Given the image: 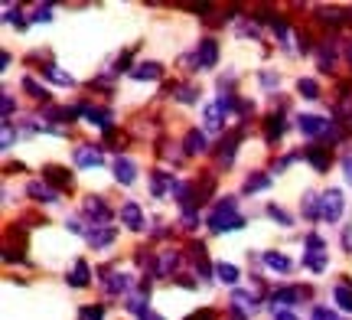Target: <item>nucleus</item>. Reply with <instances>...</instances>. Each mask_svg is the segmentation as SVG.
<instances>
[{
    "instance_id": "c9c22d12",
    "label": "nucleus",
    "mask_w": 352,
    "mask_h": 320,
    "mask_svg": "<svg viewBox=\"0 0 352 320\" xmlns=\"http://www.w3.org/2000/svg\"><path fill=\"white\" fill-rule=\"evenodd\" d=\"M267 216L274 219V222H280V226H294V219H290L280 206H267Z\"/></svg>"
},
{
    "instance_id": "39448f33",
    "label": "nucleus",
    "mask_w": 352,
    "mask_h": 320,
    "mask_svg": "<svg viewBox=\"0 0 352 320\" xmlns=\"http://www.w3.org/2000/svg\"><path fill=\"white\" fill-rule=\"evenodd\" d=\"M297 128H300L307 138H320V134H329V131H333V121H327V118H320V115H300L297 118Z\"/></svg>"
},
{
    "instance_id": "4be33fe9",
    "label": "nucleus",
    "mask_w": 352,
    "mask_h": 320,
    "mask_svg": "<svg viewBox=\"0 0 352 320\" xmlns=\"http://www.w3.org/2000/svg\"><path fill=\"white\" fill-rule=\"evenodd\" d=\"M176 265H179V252H160V265H157V275H160V278H166L170 271H176Z\"/></svg>"
},
{
    "instance_id": "cd10ccee",
    "label": "nucleus",
    "mask_w": 352,
    "mask_h": 320,
    "mask_svg": "<svg viewBox=\"0 0 352 320\" xmlns=\"http://www.w3.org/2000/svg\"><path fill=\"white\" fill-rule=\"evenodd\" d=\"M267 186H271V177H264V173H252L245 180V193H258V190H267Z\"/></svg>"
},
{
    "instance_id": "e433bc0d",
    "label": "nucleus",
    "mask_w": 352,
    "mask_h": 320,
    "mask_svg": "<svg viewBox=\"0 0 352 320\" xmlns=\"http://www.w3.org/2000/svg\"><path fill=\"white\" fill-rule=\"evenodd\" d=\"M33 20H36V23H50V20H52V7H50V3H46V7H36V10H33Z\"/></svg>"
},
{
    "instance_id": "ddd939ff",
    "label": "nucleus",
    "mask_w": 352,
    "mask_h": 320,
    "mask_svg": "<svg viewBox=\"0 0 352 320\" xmlns=\"http://www.w3.org/2000/svg\"><path fill=\"white\" fill-rule=\"evenodd\" d=\"M121 222H124L127 229H144V213H140V206L138 203H124L121 206Z\"/></svg>"
},
{
    "instance_id": "ea45409f",
    "label": "nucleus",
    "mask_w": 352,
    "mask_h": 320,
    "mask_svg": "<svg viewBox=\"0 0 352 320\" xmlns=\"http://www.w3.org/2000/svg\"><path fill=\"white\" fill-rule=\"evenodd\" d=\"M314 320H340V317H336L333 310H327V308H316L314 310Z\"/></svg>"
},
{
    "instance_id": "1a4fd4ad",
    "label": "nucleus",
    "mask_w": 352,
    "mask_h": 320,
    "mask_svg": "<svg viewBox=\"0 0 352 320\" xmlns=\"http://www.w3.org/2000/svg\"><path fill=\"white\" fill-rule=\"evenodd\" d=\"M101 151L98 147H91V144H82V147H76V167H101Z\"/></svg>"
},
{
    "instance_id": "7ed1b4c3",
    "label": "nucleus",
    "mask_w": 352,
    "mask_h": 320,
    "mask_svg": "<svg viewBox=\"0 0 352 320\" xmlns=\"http://www.w3.org/2000/svg\"><path fill=\"white\" fill-rule=\"evenodd\" d=\"M320 216L327 222H336L342 216V193L340 190H327L320 196Z\"/></svg>"
},
{
    "instance_id": "f8f14e48",
    "label": "nucleus",
    "mask_w": 352,
    "mask_h": 320,
    "mask_svg": "<svg viewBox=\"0 0 352 320\" xmlns=\"http://www.w3.org/2000/svg\"><path fill=\"white\" fill-rule=\"evenodd\" d=\"M43 177L50 180L56 190H69V186H72V173H69L65 167H46V170H43Z\"/></svg>"
},
{
    "instance_id": "2f4dec72",
    "label": "nucleus",
    "mask_w": 352,
    "mask_h": 320,
    "mask_svg": "<svg viewBox=\"0 0 352 320\" xmlns=\"http://www.w3.org/2000/svg\"><path fill=\"white\" fill-rule=\"evenodd\" d=\"M297 92H300L303 98H320V85H316L314 78H300V82H297Z\"/></svg>"
},
{
    "instance_id": "0eeeda50",
    "label": "nucleus",
    "mask_w": 352,
    "mask_h": 320,
    "mask_svg": "<svg viewBox=\"0 0 352 320\" xmlns=\"http://www.w3.org/2000/svg\"><path fill=\"white\" fill-rule=\"evenodd\" d=\"M114 180L131 186V183L138 180V164H134L131 157H118V160H114Z\"/></svg>"
},
{
    "instance_id": "5701e85b",
    "label": "nucleus",
    "mask_w": 352,
    "mask_h": 320,
    "mask_svg": "<svg viewBox=\"0 0 352 320\" xmlns=\"http://www.w3.org/2000/svg\"><path fill=\"white\" fill-rule=\"evenodd\" d=\"M264 265H267V268H274V271H290L294 268V265H290V258L280 255V252H264Z\"/></svg>"
},
{
    "instance_id": "f3484780",
    "label": "nucleus",
    "mask_w": 352,
    "mask_h": 320,
    "mask_svg": "<svg viewBox=\"0 0 352 320\" xmlns=\"http://www.w3.org/2000/svg\"><path fill=\"white\" fill-rule=\"evenodd\" d=\"M232 304H235V310H241V314H254V310H258V297L248 295V291H232Z\"/></svg>"
},
{
    "instance_id": "bb28decb",
    "label": "nucleus",
    "mask_w": 352,
    "mask_h": 320,
    "mask_svg": "<svg viewBox=\"0 0 352 320\" xmlns=\"http://www.w3.org/2000/svg\"><path fill=\"white\" fill-rule=\"evenodd\" d=\"M69 284H72V288H85L88 284V265L85 262H76V268H72V275H69Z\"/></svg>"
},
{
    "instance_id": "f03ea898",
    "label": "nucleus",
    "mask_w": 352,
    "mask_h": 320,
    "mask_svg": "<svg viewBox=\"0 0 352 320\" xmlns=\"http://www.w3.org/2000/svg\"><path fill=\"white\" fill-rule=\"evenodd\" d=\"M307 248H310V252H303V265H307V268H314V271H327V245H323V239H320V235H310V239H307Z\"/></svg>"
},
{
    "instance_id": "49530a36",
    "label": "nucleus",
    "mask_w": 352,
    "mask_h": 320,
    "mask_svg": "<svg viewBox=\"0 0 352 320\" xmlns=\"http://www.w3.org/2000/svg\"><path fill=\"white\" fill-rule=\"evenodd\" d=\"M342 245H346V252H352V229H342Z\"/></svg>"
},
{
    "instance_id": "9d476101",
    "label": "nucleus",
    "mask_w": 352,
    "mask_h": 320,
    "mask_svg": "<svg viewBox=\"0 0 352 320\" xmlns=\"http://www.w3.org/2000/svg\"><path fill=\"white\" fill-rule=\"evenodd\" d=\"M151 186H153V196H157V200H164L166 190H176L173 173H164V170H153V173H151Z\"/></svg>"
},
{
    "instance_id": "f257e3e1",
    "label": "nucleus",
    "mask_w": 352,
    "mask_h": 320,
    "mask_svg": "<svg viewBox=\"0 0 352 320\" xmlns=\"http://www.w3.org/2000/svg\"><path fill=\"white\" fill-rule=\"evenodd\" d=\"M241 226H245V216L239 213L235 196L219 200V203H215V209L209 213V229H212V232H239Z\"/></svg>"
},
{
    "instance_id": "b1692460",
    "label": "nucleus",
    "mask_w": 352,
    "mask_h": 320,
    "mask_svg": "<svg viewBox=\"0 0 352 320\" xmlns=\"http://www.w3.org/2000/svg\"><path fill=\"white\" fill-rule=\"evenodd\" d=\"M43 76L46 78H52V82H56V85H76V78L69 76V72H63V69H59V65H46V69H43Z\"/></svg>"
},
{
    "instance_id": "58836bf2",
    "label": "nucleus",
    "mask_w": 352,
    "mask_h": 320,
    "mask_svg": "<svg viewBox=\"0 0 352 320\" xmlns=\"http://www.w3.org/2000/svg\"><path fill=\"white\" fill-rule=\"evenodd\" d=\"M320 13H323V20H327V23H342V20H346L342 10H336V7H333V10H320Z\"/></svg>"
},
{
    "instance_id": "2eb2a0df",
    "label": "nucleus",
    "mask_w": 352,
    "mask_h": 320,
    "mask_svg": "<svg viewBox=\"0 0 352 320\" xmlns=\"http://www.w3.org/2000/svg\"><path fill=\"white\" fill-rule=\"evenodd\" d=\"M131 76L138 78V82H157V78L164 76V65L160 63H140L138 69H131Z\"/></svg>"
},
{
    "instance_id": "9b49d317",
    "label": "nucleus",
    "mask_w": 352,
    "mask_h": 320,
    "mask_svg": "<svg viewBox=\"0 0 352 320\" xmlns=\"http://www.w3.org/2000/svg\"><path fill=\"white\" fill-rule=\"evenodd\" d=\"M78 111L88 118V125H98V128L111 131V111H104V108H91V105H82Z\"/></svg>"
},
{
    "instance_id": "6ab92c4d",
    "label": "nucleus",
    "mask_w": 352,
    "mask_h": 320,
    "mask_svg": "<svg viewBox=\"0 0 352 320\" xmlns=\"http://www.w3.org/2000/svg\"><path fill=\"white\" fill-rule=\"evenodd\" d=\"M104 288H108L111 295H121V291L131 288V275H124V271H111V275L104 278Z\"/></svg>"
},
{
    "instance_id": "c03bdc74",
    "label": "nucleus",
    "mask_w": 352,
    "mask_h": 320,
    "mask_svg": "<svg viewBox=\"0 0 352 320\" xmlns=\"http://www.w3.org/2000/svg\"><path fill=\"white\" fill-rule=\"evenodd\" d=\"M186 320H215V314L212 310H199V314H192V317H186Z\"/></svg>"
},
{
    "instance_id": "6e6552de",
    "label": "nucleus",
    "mask_w": 352,
    "mask_h": 320,
    "mask_svg": "<svg viewBox=\"0 0 352 320\" xmlns=\"http://www.w3.org/2000/svg\"><path fill=\"white\" fill-rule=\"evenodd\" d=\"M310 297V288H280L274 291V308L277 304H303Z\"/></svg>"
},
{
    "instance_id": "72a5a7b5",
    "label": "nucleus",
    "mask_w": 352,
    "mask_h": 320,
    "mask_svg": "<svg viewBox=\"0 0 352 320\" xmlns=\"http://www.w3.org/2000/svg\"><path fill=\"white\" fill-rule=\"evenodd\" d=\"M303 213H307L310 219L320 216V200H316L314 193H307V196H303Z\"/></svg>"
},
{
    "instance_id": "412c9836",
    "label": "nucleus",
    "mask_w": 352,
    "mask_h": 320,
    "mask_svg": "<svg viewBox=\"0 0 352 320\" xmlns=\"http://www.w3.org/2000/svg\"><path fill=\"white\" fill-rule=\"evenodd\" d=\"M287 131V125H284V118H277V115H271L267 118V125H264V138L274 144V141H280V134Z\"/></svg>"
},
{
    "instance_id": "a19ab883",
    "label": "nucleus",
    "mask_w": 352,
    "mask_h": 320,
    "mask_svg": "<svg viewBox=\"0 0 352 320\" xmlns=\"http://www.w3.org/2000/svg\"><path fill=\"white\" fill-rule=\"evenodd\" d=\"M3 147H13V125L3 121Z\"/></svg>"
},
{
    "instance_id": "8fccbe9b",
    "label": "nucleus",
    "mask_w": 352,
    "mask_h": 320,
    "mask_svg": "<svg viewBox=\"0 0 352 320\" xmlns=\"http://www.w3.org/2000/svg\"><path fill=\"white\" fill-rule=\"evenodd\" d=\"M346 59H349V65H352V39H349V46H346Z\"/></svg>"
},
{
    "instance_id": "de8ad7c7",
    "label": "nucleus",
    "mask_w": 352,
    "mask_h": 320,
    "mask_svg": "<svg viewBox=\"0 0 352 320\" xmlns=\"http://www.w3.org/2000/svg\"><path fill=\"white\" fill-rule=\"evenodd\" d=\"M138 317H140V320H164V317H157V314H153L151 308H147V310H140Z\"/></svg>"
},
{
    "instance_id": "7c9ffc66",
    "label": "nucleus",
    "mask_w": 352,
    "mask_h": 320,
    "mask_svg": "<svg viewBox=\"0 0 352 320\" xmlns=\"http://www.w3.org/2000/svg\"><path fill=\"white\" fill-rule=\"evenodd\" d=\"M333 297H336V304H340L342 310H352V288L349 284H340V288L333 291Z\"/></svg>"
},
{
    "instance_id": "4468645a",
    "label": "nucleus",
    "mask_w": 352,
    "mask_h": 320,
    "mask_svg": "<svg viewBox=\"0 0 352 320\" xmlns=\"http://www.w3.org/2000/svg\"><path fill=\"white\" fill-rule=\"evenodd\" d=\"M85 242L95 245V248H104V245L114 242V229H108V226H95V229L85 232Z\"/></svg>"
},
{
    "instance_id": "393cba45",
    "label": "nucleus",
    "mask_w": 352,
    "mask_h": 320,
    "mask_svg": "<svg viewBox=\"0 0 352 320\" xmlns=\"http://www.w3.org/2000/svg\"><path fill=\"white\" fill-rule=\"evenodd\" d=\"M215 278H219V281H226V284H235L239 281V268H235V265H228V262H219V265H215Z\"/></svg>"
},
{
    "instance_id": "79ce46f5",
    "label": "nucleus",
    "mask_w": 352,
    "mask_h": 320,
    "mask_svg": "<svg viewBox=\"0 0 352 320\" xmlns=\"http://www.w3.org/2000/svg\"><path fill=\"white\" fill-rule=\"evenodd\" d=\"M10 115H13V98L3 95V121H10Z\"/></svg>"
},
{
    "instance_id": "423d86ee",
    "label": "nucleus",
    "mask_w": 352,
    "mask_h": 320,
    "mask_svg": "<svg viewBox=\"0 0 352 320\" xmlns=\"http://www.w3.org/2000/svg\"><path fill=\"white\" fill-rule=\"evenodd\" d=\"M215 63H219V43L215 39H202L196 46V65L199 69H212Z\"/></svg>"
},
{
    "instance_id": "37998d69",
    "label": "nucleus",
    "mask_w": 352,
    "mask_h": 320,
    "mask_svg": "<svg viewBox=\"0 0 352 320\" xmlns=\"http://www.w3.org/2000/svg\"><path fill=\"white\" fill-rule=\"evenodd\" d=\"M274 320H297L290 310H284V308H274Z\"/></svg>"
},
{
    "instance_id": "20e7f679",
    "label": "nucleus",
    "mask_w": 352,
    "mask_h": 320,
    "mask_svg": "<svg viewBox=\"0 0 352 320\" xmlns=\"http://www.w3.org/2000/svg\"><path fill=\"white\" fill-rule=\"evenodd\" d=\"M82 209H85V216L91 219V222H98V226H108V222H111V206L104 203L101 196H88L85 203H82Z\"/></svg>"
},
{
    "instance_id": "c85d7f7f",
    "label": "nucleus",
    "mask_w": 352,
    "mask_h": 320,
    "mask_svg": "<svg viewBox=\"0 0 352 320\" xmlns=\"http://www.w3.org/2000/svg\"><path fill=\"white\" fill-rule=\"evenodd\" d=\"M222 128V108L219 105H209L206 108V131H219Z\"/></svg>"
},
{
    "instance_id": "aec40b11",
    "label": "nucleus",
    "mask_w": 352,
    "mask_h": 320,
    "mask_svg": "<svg viewBox=\"0 0 352 320\" xmlns=\"http://www.w3.org/2000/svg\"><path fill=\"white\" fill-rule=\"evenodd\" d=\"M307 160H310L316 170H327L333 154H329V147H307Z\"/></svg>"
},
{
    "instance_id": "a18cd8bd",
    "label": "nucleus",
    "mask_w": 352,
    "mask_h": 320,
    "mask_svg": "<svg viewBox=\"0 0 352 320\" xmlns=\"http://www.w3.org/2000/svg\"><path fill=\"white\" fill-rule=\"evenodd\" d=\"M342 170H346V180L352 183V154H346V160H342Z\"/></svg>"
},
{
    "instance_id": "a211bd4d",
    "label": "nucleus",
    "mask_w": 352,
    "mask_h": 320,
    "mask_svg": "<svg viewBox=\"0 0 352 320\" xmlns=\"http://www.w3.org/2000/svg\"><path fill=\"white\" fill-rule=\"evenodd\" d=\"M183 147H186V154H206V134L199 128H192L183 138Z\"/></svg>"
},
{
    "instance_id": "09e8293b",
    "label": "nucleus",
    "mask_w": 352,
    "mask_h": 320,
    "mask_svg": "<svg viewBox=\"0 0 352 320\" xmlns=\"http://www.w3.org/2000/svg\"><path fill=\"white\" fill-rule=\"evenodd\" d=\"M261 82H264V85H277V78L271 76V72H264V76H261Z\"/></svg>"
},
{
    "instance_id": "dca6fc26",
    "label": "nucleus",
    "mask_w": 352,
    "mask_h": 320,
    "mask_svg": "<svg viewBox=\"0 0 352 320\" xmlns=\"http://www.w3.org/2000/svg\"><path fill=\"white\" fill-rule=\"evenodd\" d=\"M26 193H30L36 203H56V200H59V190H52V186L39 183V180H36V183H30V186H26Z\"/></svg>"
},
{
    "instance_id": "473e14b6",
    "label": "nucleus",
    "mask_w": 352,
    "mask_h": 320,
    "mask_svg": "<svg viewBox=\"0 0 352 320\" xmlns=\"http://www.w3.org/2000/svg\"><path fill=\"white\" fill-rule=\"evenodd\" d=\"M23 92H30V95H33L36 102H46V98H50V95H46V89H39L33 78H23Z\"/></svg>"
},
{
    "instance_id": "c756f323",
    "label": "nucleus",
    "mask_w": 352,
    "mask_h": 320,
    "mask_svg": "<svg viewBox=\"0 0 352 320\" xmlns=\"http://www.w3.org/2000/svg\"><path fill=\"white\" fill-rule=\"evenodd\" d=\"M173 92L183 105H192L196 98H199V89H196V85H173Z\"/></svg>"
},
{
    "instance_id": "f704fd0d",
    "label": "nucleus",
    "mask_w": 352,
    "mask_h": 320,
    "mask_svg": "<svg viewBox=\"0 0 352 320\" xmlns=\"http://www.w3.org/2000/svg\"><path fill=\"white\" fill-rule=\"evenodd\" d=\"M104 317V308L101 304H88V308H82V314H78V320H101Z\"/></svg>"
},
{
    "instance_id": "4c0bfd02",
    "label": "nucleus",
    "mask_w": 352,
    "mask_h": 320,
    "mask_svg": "<svg viewBox=\"0 0 352 320\" xmlns=\"http://www.w3.org/2000/svg\"><path fill=\"white\" fill-rule=\"evenodd\" d=\"M7 23H16L20 30L26 26V20H23V13H20V7H16V10H13V7H7Z\"/></svg>"
},
{
    "instance_id": "a878e982",
    "label": "nucleus",
    "mask_w": 352,
    "mask_h": 320,
    "mask_svg": "<svg viewBox=\"0 0 352 320\" xmlns=\"http://www.w3.org/2000/svg\"><path fill=\"white\" fill-rule=\"evenodd\" d=\"M219 147H222V151H219V160H222V164H232V160H235V147H239V134L226 138Z\"/></svg>"
}]
</instances>
